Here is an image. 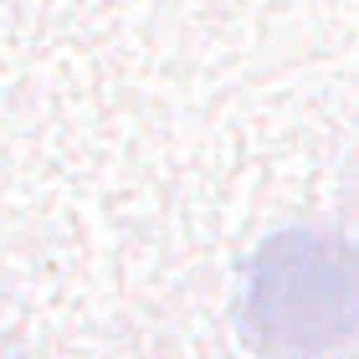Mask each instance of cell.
Masks as SVG:
<instances>
[{"mask_svg": "<svg viewBox=\"0 0 359 359\" xmlns=\"http://www.w3.org/2000/svg\"><path fill=\"white\" fill-rule=\"evenodd\" d=\"M241 334L267 359H329L359 339V241L323 226L267 236L241 283Z\"/></svg>", "mask_w": 359, "mask_h": 359, "instance_id": "6da1fadb", "label": "cell"}, {"mask_svg": "<svg viewBox=\"0 0 359 359\" xmlns=\"http://www.w3.org/2000/svg\"><path fill=\"white\" fill-rule=\"evenodd\" d=\"M0 359H21V354H15V349H6V344H0Z\"/></svg>", "mask_w": 359, "mask_h": 359, "instance_id": "7a4b0ae2", "label": "cell"}]
</instances>
